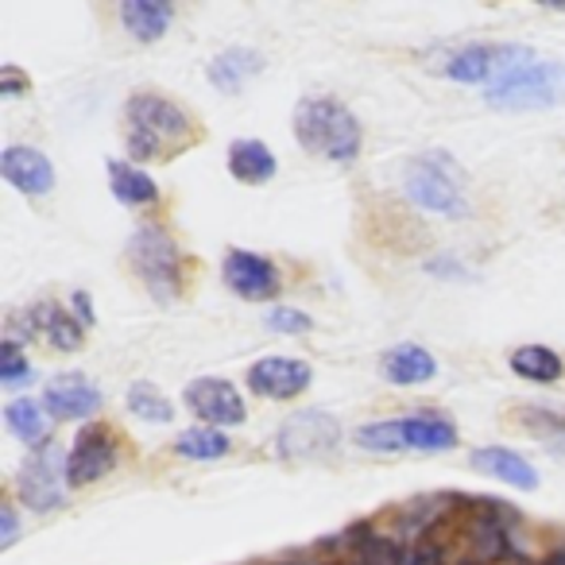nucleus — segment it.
I'll use <instances>...</instances> for the list:
<instances>
[{
    "label": "nucleus",
    "instance_id": "1",
    "mask_svg": "<svg viewBox=\"0 0 565 565\" xmlns=\"http://www.w3.org/2000/svg\"><path fill=\"white\" fill-rule=\"evenodd\" d=\"M295 140L310 156H322L330 163H353L361 156V120L333 97H302L295 105Z\"/></svg>",
    "mask_w": 565,
    "mask_h": 565
},
{
    "label": "nucleus",
    "instance_id": "2",
    "mask_svg": "<svg viewBox=\"0 0 565 565\" xmlns=\"http://www.w3.org/2000/svg\"><path fill=\"white\" fill-rule=\"evenodd\" d=\"M125 120L132 159H167L194 140V125L186 113L159 94H136L125 109Z\"/></svg>",
    "mask_w": 565,
    "mask_h": 565
},
{
    "label": "nucleus",
    "instance_id": "3",
    "mask_svg": "<svg viewBox=\"0 0 565 565\" xmlns=\"http://www.w3.org/2000/svg\"><path fill=\"white\" fill-rule=\"evenodd\" d=\"M488 105H495V109H550V105H565V63L534 58L531 51L523 63H515L503 78H495L488 86Z\"/></svg>",
    "mask_w": 565,
    "mask_h": 565
},
{
    "label": "nucleus",
    "instance_id": "4",
    "mask_svg": "<svg viewBox=\"0 0 565 565\" xmlns=\"http://www.w3.org/2000/svg\"><path fill=\"white\" fill-rule=\"evenodd\" d=\"M403 190L407 198L426 213H441V217H465V190L461 179H457L454 159H446L441 151L434 156H418L407 163V174H403Z\"/></svg>",
    "mask_w": 565,
    "mask_h": 565
},
{
    "label": "nucleus",
    "instance_id": "5",
    "mask_svg": "<svg viewBox=\"0 0 565 565\" xmlns=\"http://www.w3.org/2000/svg\"><path fill=\"white\" fill-rule=\"evenodd\" d=\"M128 259L159 302H171L182 291V256L163 225H143L128 241Z\"/></svg>",
    "mask_w": 565,
    "mask_h": 565
},
{
    "label": "nucleus",
    "instance_id": "6",
    "mask_svg": "<svg viewBox=\"0 0 565 565\" xmlns=\"http://www.w3.org/2000/svg\"><path fill=\"white\" fill-rule=\"evenodd\" d=\"M356 446L376 449V454H399V449H454L457 430L454 423L438 415H411V418H387L356 430Z\"/></svg>",
    "mask_w": 565,
    "mask_h": 565
},
{
    "label": "nucleus",
    "instance_id": "7",
    "mask_svg": "<svg viewBox=\"0 0 565 565\" xmlns=\"http://www.w3.org/2000/svg\"><path fill=\"white\" fill-rule=\"evenodd\" d=\"M341 441V423L326 411H299L275 434V449L287 461H307V457H326Z\"/></svg>",
    "mask_w": 565,
    "mask_h": 565
},
{
    "label": "nucleus",
    "instance_id": "8",
    "mask_svg": "<svg viewBox=\"0 0 565 565\" xmlns=\"http://www.w3.org/2000/svg\"><path fill=\"white\" fill-rule=\"evenodd\" d=\"M63 477H66V461L58 446H40L32 449V457L24 461L17 477V492L20 500L28 503L32 511H55L58 503L66 500L63 495Z\"/></svg>",
    "mask_w": 565,
    "mask_h": 565
},
{
    "label": "nucleus",
    "instance_id": "9",
    "mask_svg": "<svg viewBox=\"0 0 565 565\" xmlns=\"http://www.w3.org/2000/svg\"><path fill=\"white\" fill-rule=\"evenodd\" d=\"M113 465H117V438L105 423H94L74 438L71 454H66V484L86 488L105 472H113Z\"/></svg>",
    "mask_w": 565,
    "mask_h": 565
},
{
    "label": "nucleus",
    "instance_id": "10",
    "mask_svg": "<svg viewBox=\"0 0 565 565\" xmlns=\"http://www.w3.org/2000/svg\"><path fill=\"white\" fill-rule=\"evenodd\" d=\"M221 275H225L228 291L241 295V299H248V302L271 299V295L279 291V267H275L267 256H259V252H248V248H233V252H228Z\"/></svg>",
    "mask_w": 565,
    "mask_h": 565
},
{
    "label": "nucleus",
    "instance_id": "11",
    "mask_svg": "<svg viewBox=\"0 0 565 565\" xmlns=\"http://www.w3.org/2000/svg\"><path fill=\"white\" fill-rule=\"evenodd\" d=\"M186 407L202 418L205 426H236L244 423L248 407H244L241 392H236L228 380H217V376H202L194 384H186Z\"/></svg>",
    "mask_w": 565,
    "mask_h": 565
},
{
    "label": "nucleus",
    "instance_id": "12",
    "mask_svg": "<svg viewBox=\"0 0 565 565\" xmlns=\"http://www.w3.org/2000/svg\"><path fill=\"white\" fill-rule=\"evenodd\" d=\"M315 380V369L295 356H264L248 369V387L264 399H295Z\"/></svg>",
    "mask_w": 565,
    "mask_h": 565
},
{
    "label": "nucleus",
    "instance_id": "13",
    "mask_svg": "<svg viewBox=\"0 0 565 565\" xmlns=\"http://www.w3.org/2000/svg\"><path fill=\"white\" fill-rule=\"evenodd\" d=\"M43 407H47L51 418L58 423H74V418H89L97 407H102V387L94 380H86L82 372H63L55 376L47 387H43Z\"/></svg>",
    "mask_w": 565,
    "mask_h": 565
},
{
    "label": "nucleus",
    "instance_id": "14",
    "mask_svg": "<svg viewBox=\"0 0 565 565\" xmlns=\"http://www.w3.org/2000/svg\"><path fill=\"white\" fill-rule=\"evenodd\" d=\"M0 174H4L9 186H17L20 194H28V198H43L55 190V167H51V159L35 148H24V143L4 148V156H0Z\"/></svg>",
    "mask_w": 565,
    "mask_h": 565
},
{
    "label": "nucleus",
    "instance_id": "15",
    "mask_svg": "<svg viewBox=\"0 0 565 565\" xmlns=\"http://www.w3.org/2000/svg\"><path fill=\"white\" fill-rule=\"evenodd\" d=\"M24 326L32 338H43L47 345L63 349V353H78L82 349V322L63 307V302H35L28 307Z\"/></svg>",
    "mask_w": 565,
    "mask_h": 565
},
{
    "label": "nucleus",
    "instance_id": "16",
    "mask_svg": "<svg viewBox=\"0 0 565 565\" xmlns=\"http://www.w3.org/2000/svg\"><path fill=\"white\" fill-rule=\"evenodd\" d=\"M472 469L484 472V477H495L503 484L519 488V492H534L539 488V472L515 454V449H503V446H484V449H472Z\"/></svg>",
    "mask_w": 565,
    "mask_h": 565
},
{
    "label": "nucleus",
    "instance_id": "17",
    "mask_svg": "<svg viewBox=\"0 0 565 565\" xmlns=\"http://www.w3.org/2000/svg\"><path fill=\"white\" fill-rule=\"evenodd\" d=\"M380 372H384L387 384L415 387V384H426V380L438 376V361L418 345H399V349H387V353L380 356Z\"/></svg>",
    "mask_w": 565,
    "mask_h": 565
},
{
    "label": "nucleus",
    "instance_id": "18",
    "mask_svg": "<svg viewBox=\"0 0 565 565\" xmlns=\"http://www.w3.org/2000/svg\"><path fill=\"white\" fill-rule=\"evenodd\" d=\"M279 163H275L271 148L264 140H233L228 143V174L236 182H248V186H264L275 179Z\"/></svg>",
    "mask_w": 565,
    "mask_h": 565
},
{
    "label": "nucleus",
    "instance_id": "19",
    "mask_svg": "<svg viewBox=\"0 0 565 565\" xmlns=\"http://www.w3.org/2000/svg\"><path fill=\"white\" fill-rule=\"evenodd\" d=\"M259 71H264V58H259V51L228 47V51H221V55L213 58L210 71H205V78H210L221 94H241L244 82L256 78Z\"/></svg>",
    "mask_w": 565,
    "mask_h": 565
},
{
    "label": "nucleus",
    "instance_id": "20",
    "mask_svg": "<svg viewBox=\"0 0 565 565\" xmlns=\"http://www.w3.org/2000/svg\"><path fill=\"white\" fill-rule=\"evenodd\" d=\"M171 17H174V9L163 4V0H156V4H151V0H125V4H120V24L140 43H156L159 35L167 32Z\"/></svg>",
    "mask_w": 565,
    "mask_h": 565
},
{
    "label": "nucleus",
    "instance_id": "21",
    "mask_svg": "<svg viewBox=\"0 0 565 565\" xmlns=\"http://www.w3.org/2000/svg\"><path fill=\"white\" fill-rule=\"evenodd\" d=\"M511 372L531 384H554L565 376V361L550 345H523L511 353Z\"/></svg>",
    "mask_w": 565,
    "mask_h": 565
},
{
    "label": "nucleus",
    "instance_id": "22",
    "mask_svg": "<svg viewBox=\"0 0 565 565\" xmlns=\"http://www.w3.org/2000/svg\"><path fill=\"white\" fill-rule=\"evenodd\" d=\"M4 423H9V430L17 434L20 441H28V446H47V407L35 399H12L9 407H4Z\"/></svg>",
    "mask_w": 565,
    "mask_h": 565
},
{
    "label": "nucleus",
    "instance_id": "23",
    "mask_svg": "<svg viewBox=\"0 0 565 565\" xmlns=\"http://www.w3.org/2000/svg\"><path fill=\"white\" fill-rule=\"evenodd\" d=\"M109 186H113V194H117V202H125V205H151L159 198L156 179H148V174L132 163H109Z\"/></svg>",
    "mask_w": 565,
    "mask_h": 565
},
{
    "label": "nucleus",
    "instance_id": "24",
    "mask_svg": "<svg viewBox=\"0 0 565 565\" xmlns=\"http://www.w3.org/2000/svg\"><path fill=\"white\" fill-rule=\"evenodd\" d=\"M407 554L411 550L403 542L387 539V534H372V531H361L349 546V557L353 565H407Z\"/></svg>",
    "mask_w": 565,
    "mask_h": 565
},
{
    "label": "nucleus",
    "instance_id": "25",
    "mask_svg": "<svg viewBox=\"0 0 565 565\" xmlns=\"http://www.w3.org/2000/svg\"><path fill=\"white\" fill-rule=\"evenodd\" d=\"M174 449L190 461H217L228 454V434H221L217 426H194L174 441Z\"/></svg>",
    "mask_w": 565,
    "mask_h": 565
},
{
    "label": "nucleus",
    "instance_id": "26",
    "mask_svg": "<svg viewBox=\"0 0 565 565\" xmlns=\"http://www.w3.org/2000/svg\"><path fill=\"white\" fill-rule=\"evenodd\" d=\"M128 411L143 423H171L174 418V403L159 392L156 384H132L128 387Z\"/></svg>",
    "mask_w": 565,
    "mask_h": 565
},
{
    "label": "nucleus",
    "instance_id": "27",
    "mask_svg": "<svg viewBox=\"0 0 565 565\" xmlns=\"http://www.w3.org/2000/svg\"><path fill=\"white\" fill-rule=\"evenodd\" d=\"M28 376H32V361L24 356L20 341L9 338L4 345H0V384H4V387H17V384H24Z\"/></svg>",
    "mask_w": 565,
    "mask_h": 565
},
{
    "label": "nucleus",
    "instance_id": "28",
    "mask_svg": "<svg viewBox=\"0 0 565 565\" xmlns=\"http://www.w3.org/2000/svg\"><path fill=\"white\" fill-rule=\"evenodd\" d=\"M267 326L279 333H307L310 330V318L302 315V310H291V307H275L271 315H267Z\"/></svg>",
    "mask_w": 565,
    "mask_h": 565
},
{
    "label": "nucleus",
    "instance_id": "29",
    "mask_svg": "<svg viewBox=\"0 0 565 565\" xmlns=\"http://www.w3.org/2000/svg\"><path fill=\"white\" fill-rule=\"evenodd\" d=\"M32 89V78H28L20 66H0V94L4 97H20V94H28Z\"/></svg>",
    "mask_w": 565,
    "mask_h": 565
},
{
    "label": "nucleus",
    "instance_id": "30",
    "mask_svg": "<svg viewBox=\"0 0 565 565\" xmlns=\"http://www.w3.org/2000/svg\"><path fill=\"white\" fill-rule=\"evenodd\" d=\"M0 526H4L0 546H12V542H17V508H12V503H4V511H0Z\"/></svg>",
    "mask_w": 565,
    "mask_h": 565
},
{
    "label": "nucleus",
    "instance_id": "31",
    "mask_svg": "<svg viewBox=\"0 0 565 565\" xmlns=\"http://www.w3.org/2000/svg\"><path fill=\"white\" fill-rule=\"evenodd\" d=\"M71 302H74V310H78V322H82V326L94 322V310H89V295H82V291H78Z\"/></svg>",
    "mask_w": 565,
    "mask_h": 565
},
{
    "label": "nucleus",
    "instance_id": "32",
    "mask_svg": "<svg viewBox=\"0 0 565 565\" xmlns=\"http://www.w3.org/2000/svg\"><path fill=\"white\" fill-rule=\"evenodd\" d=\"M546 565H565V546H557L554 554L546 557Z\"/></svg>",
    "mask_w": 565,
    "mask_h": 565
}]
</instances>
